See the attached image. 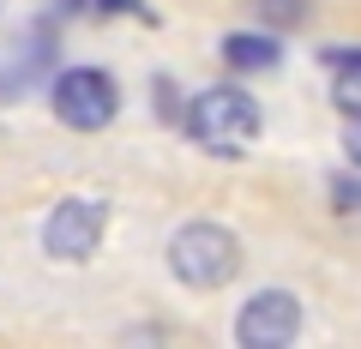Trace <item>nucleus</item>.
<instances>
[{
  "label": "nucleus",
  "instance_id": "nucleus-1",
  "mask_svg": "<svg viewBox=\"0 0 361 349\" xmlns=\"http://www.w3.org/2000/svg\"><path fill=\"white\" fill-rule=\"evenodd\" d=\"M169 271L187 289H223L241 271V241H235V229H223V223L193 217V223H180V229L169 235Z\"/></svg>",
  "mask_w": 361,
  "mask_h": 349
},
{
  "label": "nucleus",
  "instance_id": "nucleus-2",
  "mask_svg": "<svg viewBox=\"0 0 361 349\" xmlns=\"http://www.w3.org/2000/svg\"><path fill=\"white\" fill-rule=\"evenodd\" d=\"M180 121L193 133V145H205V151H217V157H235V151H247V145L259 139V103L247 91H235V85L199 91L193 103L180 109Z\"/></svg>",
  "mask_w": 361,
  "mask_h": 349
},
{
  "label": "nucleus",
  "instance_id": "nucleus-3",
  "mask_svg": "<svg viewBox=\"0 0 361 349\" xmlns=\"http://www.w3.org/2000/svg\"><path fill=\"white\" fill-rule=\"evenodd\" d=\"M103 229H109V205L73 193V199H61V205L49 211V223H42V253L66 259V265H85V259L103 247Z\"/></svg>",
  "mask_w": 361,
  "mask_h": 349
},
{
  "label": "nucleus",
  "instance_id": "nucleus-4",
  "mask_svg": "<svg viewBox=\"0 0 361 349\" xmlns=\"http://www.w3.org/2000/svg\"><path fill=\"white\" fill-rule=\"evenodd\" d=\"M115 109H121V91H115V78L97 73V66H66L54 78V115H61V127L97 133V127L115 121Z\"/></svg>",
  "mask_w": 361,
  "mask_h": 349
},
{
  "label": "nucleus",
  "instance_id": "nucleus-5",
  "mask_svg": "<svg viewBox=\"0 0 361 349\" xmlns=\"http://www.w3.org/2000/svg\"><path fill=\"white\" fill-rule=\"evenodd\" d=\"M235 337L247 349H283L301 337V301L289 289H259L241 313H235Z\"/></svg>",
  "mask_w": 361,
  "mask_h": 349
},
{
  "label": "nucleus",
  "instance_id": "nucleus-6",
  "mask_svg": "<svg viewBox=\"0 0 361 349\" xmlns=\"http://www.w3.org/2000/svg\"><path fill=\"white\" fill-rule=\"evenodd\" d=\"M0 61H6V66H0V91H25L30 78L54 61V37H49V30H30V37L18 42V49H6Z\"/></svg>",
  "mask_w": 361,
  "mask_h": 349
},
{
  "label": "nucleus",
  "instance_id": "nucleus-7",
  "mask_svg": "<svg viewBox=\"0 0 361 349\" xmlns=\"http://www.w3.org/2000/svg\"><path fill=\"white\" fill-rule=\"evenodd\" d=\"M277 61H283V49L265 30H235V37H223V66L229 73H271Z\"/></svg>",
  "mask_w": 361,
  "mask_h": 349
},
{
  "label": "nucleus",
  "instance_id": "nucleus-8",
  "mask_svg": "<svg viewBox=\"0 0 361 349\" xmlns=\"http://www.w3.org/2000/svg\"><path fill=\"white\" fill-rule=\"evenodd\" d=\"M307 6L313 0H253L259 25H271V30H301L307 25Z\"/></svg>",
  "mask_w": 361,
  "mask_h": 349
},
{
  "label": "nucleus",
  "instance_id": "nucleus-9",
  "mask_svg": "<svg viewBox=\"0 0 361 349\" xmlns=\"http://www.w3.org/2000/svg\"><path fill=\"white\" fill-rule=\"evenodd\" d=\"M337 109H343V115H361V61L337 66Z\"/></svg>",
  "mask_w": 361,
  "mask_h": 349
},
{
  "label": "nucleus",
  "instance_id": "nucleus-10",
  "mask_svg": "<svg viewBox=\"0 0 361 349\" xmlns=\"http://www.w3.org/2000/svg\"><path fill=\"white\" fill-rule=\"evenodd\" d=\"M331 199H337V211H361V181H331Z\"/></svg>",
  "mask_w": 361,
  "mask_h": 349
},
{
  "label": "nucleus",
  "instance_id": "nucleus-11",
  "mask_svg": "<svg viewBox=\"0 0 361 349\" xmlns=\"http://www.w3.org/2000/svg\"><path fill=\"white\" fill-rule=\"evenodd\" d=\"M97 13H133V18H145V25H151V6H145V0H97Z\"/></svg>",
  "mask_w": 361,
  "mask_h": 349
},
{
  "label": "nucleus",
  "instance_id": "nucleus-12",
  "mask_svg": "<svg viewBox=\"0 0 361 349\" xmlns=\"http://www.w3.org/2000/svg\"><path fill=\"white\" fill-rule=\"evenodd\" d=\"M343 151H349V163L361 169V115H349V133H343Z\"/></svg>",
  "mask_w": 361,
  "mask_h": 349
},
{
  "label": "nucleus",
  "instance_id": "nucleus-13",
  "mask_svg": "<svg viewBox=\"0 0 361 349\" xmlns=\"http://www.w3.org/2000/svg\"><path fill=\"white\" fill-rule=\"evenodd\" d=\"M49 6H85V0H49Z\"/></svg>",
  "mask_w": 361,
  "mask_h": 349
}]
</instances>
